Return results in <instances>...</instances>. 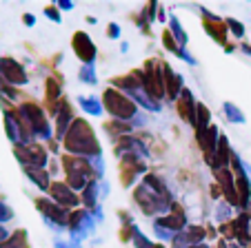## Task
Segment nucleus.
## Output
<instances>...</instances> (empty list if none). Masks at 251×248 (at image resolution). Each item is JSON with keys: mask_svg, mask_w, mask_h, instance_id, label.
Returning <instances> with one entry per match:
<instances>
[{"mask_svg": "<svg viewBox=\"0 0 251 248\" xmlns=\"http://www.w3.org/2000/svg\"><path fill=\"white\" fill-rule=\"evenodd\" d=\"M104 107H107L109 113L120 117H129L133 113V104L127 98H123L120 93H116V91H107L104 93Z\"/></svg>", "mask_w": 251, "mask_h": 248, "instance_id": "obj_1", "label": "nucleus"}, {"mask_svg": "<svg viewBox=\"0 0 251 248\" xmlns=\"http://www.w3.org/2000/svg\"><path fill=\"white\" fill-rule=\"evenodd\" d=\"M0 75L5 80H9V82H14V85H23L27 80L20 65L16 60H11V58H0Z\"/></svg>", "mask_w": 251, "mask_h": 248, "instance_id": "obj_2", "label": "nucleus"}, {"mask_svg": "<svg viewBox=\"0 0 251 248\" xmlns=\"http://www.w3.org/2000/svg\"><path fill=\"white\" fill-rule=\"evenodd\" d=\"M74 47H76L78 56H80L82 60H91V56H94V45H91L82 33H78V36L74 38Z\"/></svg>", "mask_w": 251, "mask_h": 248, "instance_id": "obj_3", "label": "nucleus"}, {"mask_svg": "<svg viewBox=\"0 0 251 248\" xmlns=\"http://www.w3.org/2000/svg\"><path fill=\"white\" fill-rule=\"evenodd\" d=\"M191 109H194L191 98H189V93H185V95H182V100H178V111H180V115L185 117V120H191V117H194Z\"/></svg>", "mask_w": 251, "mask_h": 248, "instance_id": "obj_4", "label": "nucleus"}, {"mask_svg": "<svg viewBox=\"0 0 251 248\" xmlns=\"http://www.w3.org/2000/svg\"><path fill=\"white\" fill-rule=\"evenodd\" d=\"M0 248H27V244H25V233H16L9 242H0Z\"/></svg>", "mask_w": 251, "mask_h": 248, "instance_id": "obj_5", "label": "nucleus"}, {"mask_svg": "<svg viewBox=\"0 0 251 248\" xmlns=\"http://www.w3.org/2000/svg\"><path fill=\"white\" fill-rule=\"evenodd\" d=\"M165 45H167V47L171 49V51H176V49H178V47H176V43H174V40H171L169 31H165Z\"/></svg>", "mask_w": 251, "mask_h": 248, "instance_id": "obj_6", "label": "nucleus"}, {"mask_svg": "<svg viewBox=\"0 0 251 248\" xmlns=\"http://www.w3.org/2000/svg\"><path fill=\"white\" fill-rule=\"evenodd\" d=\"M5 237V230H2V226H0V239Z\"/></svg>", "mask_w": 251, "mask_h": 248, "instance_id": "obj_7", "label": "nucleus"}, {"mask_svg": "<svg viewBox=\"0 0 251 248\" xmlns=\"http://www.w3.org/2000/svg\"><path fill=\"white\" fill-rule=\"evenodd\" d=\"M156 248H160V246H156Z\"/></svg>", "mask_w": 251, "mask_h": 248, "instance_id": "obj_8", "label": "nucleus"}]
</instances>
